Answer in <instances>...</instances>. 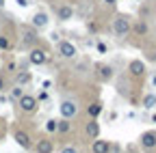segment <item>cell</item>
I'll list each match as a JSON object with an SVG mask.
<instances>
[{"instance_id": "obj_19", "label": "cell", "mask_w": 156, "mask_h": 153, "mask_svg": "<svg viewBox=\"0 0 156 153\" xmlns=\"http://www.w3.org/2000/svg\"><path fill=\"white\" fill-rule=\"evenodd\" d=\"M15 82H17L20 86H24V84H28V82H30V73L22 69V71H20V73L15 75Z\"/></svg>"}, {"instance_id": "obj_28", "label": "cell", "mask_w": 156, "mask_h": 153, "mask_svg": "<svg viewBox=\"0 0 156 153\" xmlns=\"http://www.w3.org/2000/svg\"><path fill=\"white\" fill-rule=\"evenodd\" d=\"M104 2H106V5H111V7H113V5H117V0H104Z\"/></svg>"}, {"instance_id": "obj_2", "label": "cell", "mask_w": 156, "mask_h": 153, "mask_svg": "<svg viewBox=\"0 0 156 153\" xmlns=\"http://www.w3.org/2000/svg\"><path fill=\"white\" fill-rule=\"evenodd\" d=\"M113 32L117 37H126L130 32V17L119 13V15H115V20H113Z\"/></svg>"}, {"instance_id": "obj_7", "label": "cell", "mask_w": 156, "mask_h": 153, "mask_svg": "<svg viewBox=\"0 0 156 153\" xmlns=\"http://www.w3.org/2000/svg\"><path fill=\"white\" fill-rule=\"evenodd\" d=\"M128 71H130L132 78H143V75H145V63L139 61V58H136V61H130Z\"/></svg>"}, {"instance_id": "obj_18", "label": "cell", "mask_w": 156, "mask_h": 153, "mask_svg": "<svg viewBox=\"0 0 156 153\" xmlns=\"http://www.w3.org/2000/svg\"><path fill=\"white\" fill-rule=\"evenodd\" d=\"M72 129V123H69V119H61V121H56V131H61V134H67Z\"/></svg>"}, {"instance_id": "obj_27", "label": "cell", "mask_w": 156, "mask_h": 153, "mask_svg": "<svg viewBox=\"0 0 156 153\" xmlns=\"http://www.w3.org/2000/svg\"><path fill=\"white\" fill-rule=\"evenodd\" d=\"M5 84H7V82H5V78L0 75V91H5Z\"/></svg>"}, {"instance_id": "obj_11", "label": "cell", "mask_w": 156, "mask_h": 153, "mask_svg": "<svg viewBox=\"0 0 156 153\" xmlns=\"http://www.w3.org/2000/svg\"><path fill=\"white\" fill-rule=\"evenodd\" d=\"M113 67L111 65H98V78H100V82H111L113 80Z\"/></svg>"}, {"instance_id": "obj_5", "label": "cell", "mask_w": 156, "mask_h": 153, "mask_svg": "<svg viewBox=\"0 0 156 153\" xmlns=\"http://www.w3.org/2000/svg\"><path fill=\"white\" fill-rule=\"evenodd\" d=\"M58 54H61L63 58L72 61V58H76L78 50H76V45H74L72 41H61V43H58Z\"/></svg>"}, {"instance_id": "obj_13", "label": "cell", "mask_w": 156, "mask_h": 153, "mask_svg": "<svg viewBox=\"0 0 156 153\" xmlns=\"http://www.w3.org/2000/svg\"><path fill=\"white\" fill-rule=\"evenodd\" d=\"M85 134H87V138H98V136H100V123H98L95 119H91L87 125H85Z\"/></svg>"}, {"instance_id": "obj_3", "label": "cell", "mask_w": 156, "mask_h": 153, "mask_svg": "<svg viewBox=\"0 0 156 153\" xmlns=\"http://www.w3.org/2000/svg\"><path fill=\"white\" fill-rule=\"evenodd\" d=\"M20 101V110L22 112H26V114H30V112H35L37 110V106H39V101H37V97H33V95H22V97L17 99Z\"/></svg>"}, {"instance_id": "obj_21", "label": "cell", "mask_w": 156, "mask_h": 153, "mask_svg": "<svg viewBox=\"0 0 156 153\" xmlns=\"http://www.w3.org/2000/svg\"><path fill=\"white\" fill-rule=\"evenodd\" d=\"M9 48H11V41L7 39V37L0 35V50H9Z\"/></svg>"}, {"instance_id": "obj_31", "label": "cell", "mask_w": 156, "mask_h": 153, "mask_svg": "<svg viewBox=\"0 0 156 153\" xmlns=\"http://www.w3.org/2000/svg\"><path fill=\"white\" fill-rule=\"evenodd\" d=\"M0 123H2V119H0Z\"/></svg>"}, {"instance_id": "obj_16", "label": "cell", "mask_w": 156, "mask_h": 153, "mask_svg": "<svg viewBox=\"0 0 156 153\" xmlns=\"http://www.w3.org/2000/svg\"><path fill=\"white\" fill-rule=\"evenodd\" d=\"M141 147L143 149H154L156 147V131H145L141 136Z\"/></svg>"}, {"instance_id": "obj_17", "label": "cell", "mask_w": 156, "mask_h": 153, "mask_svg": "<svg viewBox=\"0 0 156 153\" xmlns=\"http://www.w3.org/2000/svg\"><path fill=\"white\" fill-rule=\"evenodd\" d=\"M87 114H89L91 119L100 117V114H102V101H93V104H89V106H87Z\"/></svg>"}, {"instance_id": "obj_12", "label": "cell", "mask_w": 156, "mask_h": 153, "mask_svg": "<svg viewBox=\"0 0 156 153\" xmlns=\"http://www.w3.org/2000/svg\"><path fill=\"white\" fill-rule=\"evenodd\" d=\"M91 151L93 153H111V142L108 140H100V138H93Z\"/></svg>"}, {"instance_id": "obj_15", "label": "cell", "mask_w": 156, "mask_h": 153, "mask_svg": "<svg viewBox=\"0 0 156 153\" xmlns=\"http://www.w3.org/2000/svg\"><path fill=\"white\" fill-rule=\"evenodd\" d=\"M56 15H58V20H61V22L72 20V17H74V9H72V5H61V7L56 9Z\"/></svg>"}, {"instance_id": "obj_4", "label": "cell", "mask_w": 156, "mask_h": 153, "mask_svg": "<svg viewBox=\"0 0 156 153\" xmlns=\"http://www.w3.org/2000/svg\"><path fill=\"white\" fill-rule=\"evenodd\" d=\"M48 61V52L44 48H30V54H28V63L30 65H44Z\"/></svg>"}, {"instance_id": "obj_24", "label": "cell", "mask_w": 156, "mask_h": 153, "mask_svg": "<svg viewBox=\"0 0 156 153\" xmlns=\"http://www.w3.org/2000/svg\"><path fill=\"white\" fill-rule=\"evenodd\" d=\"M61 153H78V151H76L74 147H63V149H61Z\"/></svg>"}, {"instance_id": "obj_9", "label": "cell", "mask_w": 156, "mask_h": 153, "mask_svg": "<svg viewBox=\"0 0 156 153\" xmlns=\"http://www.w3.org/2000/svg\"><path fill=\"white\" fill-rule=\"evenodd\" d=\"M33 149H35L37 153H52V151H54V142H52L50 138H39L37 145H33Z\"/></svg>"}, {"instance_id": "obj_6", "label": "cell", "mask_w": 156, "mask_h": 153, "mask_svg": "<svg viewBox=\"0 0 156 153\" xmlns=\"http://www.w3.org/2000/svg\"><path fill=\"white\" fill-rule=\"evenodd\" d=\"M13 138H15V142L22 147V149H33V140H30V136L24 131V129H15V134H13Z\"/></svg>"}, {"instance_id": "obj_29", "label": "cell", "mask_w": 156, "mask_h": 153, "mask_svg": "<svg viewBox=\"0 0 156 153\" xmlns=\"http://www.w3.org/2000/svg\"><path fill=\"white\" fill-rule=\"evenodd\" d=\"M2 7H5V0H0V9H2Z\"/></svg>"}, {"instance_id": "obj_26", "label": "cell", "mask_w": 156, "mask_h": 153, "mask_svg": "<svg viewBox=\"0 0 156 153\" xmlns=\"http://www.w3.org/2000/svg\"><path fill=\"white\" fill-rule=\"evenodd\" d=\"M15 2H17L20 7H28V0H15Z\"/></svg>"}, {"instance_id": "obj_22", "label": "cell", "mask_w": 156, "mask_h": 153, "mask_svg": "<svg viewBox=\"0 0 156 153\" xmlns=\"http://www.w3.org/2000/svg\"><path fill=\"white\" fill-rule=\"evenodd\" d=\"M11 95H13V99H20V97H22V95H24V91H22V86H20V84H17V86H15V88L11 91Z\"/></svg>"}, {"instance_id": "obj_14", "label": "cell", "mask_w": 156, "mask_h": 153, "mask_svg": "<svg viewBox=\"0 0 156 153\" xmlns=\"http://www.w3.org/2000/svg\"><path fill=\"white\" fill-rule=\"evenodd\" d=\"M30 26L37 28V30H39V28H46V26H48V15L41 13V11L35 13V15H33V20H30Z\"/></svg>"}, {"instance_id": "obj_30", "label": "cell", "mask_w": 156, "mask_h": 153, "mask_svg": "<svg viewBox=\"0 0 156 153\" xmlns=\"http://www.w3.org/2000/svg\"><path fill=\"white\" fill-rule=\"evenodd\" d=\"M154 123H156V114H154Z\"/></svg>"}, {"instance_id": "obj_8", "label": "cell", "mask_w": 156, "mask_h": 153, "mask_svg": "<svg viewBox=\"0 0 156 153\" xmlns=\"http://www.w3.org/2000/svg\"><path fill=\"white\" fill-rule=\"evenodd\" d=\"M76 112H78V106H76V101H72V99H65V101H61V114L65 119H74L76 117Z\"/></svg>"}, {"instance_id": "obj_20", "label": "cell", "mask_w": 156, "mask_h": 153, "mask_svg": "<svg viewBox=\"0 0 156 153\" xmlns=\"http://www.w3.org/2000/svg\"><path fill=\"white\" fill-rule=\"evenodd\" d=\"M143 108H147V110L156 108V95H154V93H150V95H145V97H143Z\"/></svg>"}, {"instance_id": "obj_23", "label": "cell", "mask_w": 156, "mask_h": 153, "mask_svg": "<svg viewBox=\"0 0 156 153\" xmlns=\"http://www.w3.org/2000/svg\"><path fill=\"white\" fill-rule=\"evenodd\" d=\"M46 129H48V131H56V121H54V119H50V121L46 123Z\"/></svg>"}, {"instance_id": "obj_25", "label": "cell", "mask_w": 156, "mask_h": 153, "mask_svg": "<svg viewBox=\"0 0 156 153\" xmlns=\"http://www.w3.org/2000/svg\"><path fill=\"white\" fill-rule=\"evenodd\" d=\"M98 52H100V54H104V52H106V45H104L102 41H100V43H98Z\"/></svg>"}, {"instance_id": "obj_1", "label": "cell", "mask_w": 156, "mask_h": 153, "mask_svg": "<svg viewBox=\"0 0 156 153\" xmlns=\"http://www.w3.org/2000/svg\"><path fill=\"white\" fill-rule=\"evenodd\" d=\"M39 43V35H37V28L33 26H22L20 28V48L24 50H30Z\"/></svg>"}, {"instance_id": "obj_10", "label": "cell", "mask_w": 156, "mask_h": 153, "mask_svg": "<svg viewBox=\"0 0 156 153\" xmlns=\"http://www.w3.org/2000/svg\"><path fill=\"white\" fill-rule=\"evenodd\" d=\"M130 30L134 32V37H145L147 30H150V26H147L145 20H136L134 24H130Z\"/></svg>"}]
</instances>
